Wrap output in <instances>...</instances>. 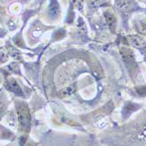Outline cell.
<instances>
[{
  "label": "cell",
  "instance_id": "14",
  "mask_svg": "<svg viewBox=\"0 0 146 146\" xmlns=\"http://www.w3.org/2000/svg\"><path fill=\"white\" fill-rule=\"evenodd\" d=\"M6 106H5V104L4 102H2L1 100H0V120L2 119L3 115H4V113H5V108Z\"/></svg>",
  "mask_w": 146,
  "mask_h": 146
},
{
  "label": "cell",
  "instance_id": "1",
  "mask_svg": "<svg viewBox=\"0 0 146 146\" xmlns=\"http://www.w3.org/2000/svg\"><path fill=\"white\" fill-rule=\"evenodd\" d=\"M16 113L19 129L23 132H29L31 129V113L27 104L24 101L19 100L16 102Z\"/></svg>",
  "mask_w": 146,
  "mask_h": 146
},
{
  "label": "cell",
  "instance_id": "4",
  "mask_svg": "<svg viewBox=\"0 0 146 146\" xmlns=\"http://www.w3.org/2000/svg\"><path fill=\"white\" fill-rule=\"evenodd\" d=\"M121 56L125 62V64H126L128 66H130L132 68H134L135 66V61L134 54L129 48H122L121 49Z\"/></svg>",
  "mask_w": 146,
  "mask_h": 146
},
{
  "label": "cell",
  "instance_id": "15",
  "mask_svg": "<svg viewBox=\"0 0 146 146\" xmlns=\"http://www.w3.org/2000/svg\"><path fill=\"white\" fill-rule=\"evenodd\" d=\"M41 33H42V31H41L40 28H36V29H35L33 32H32V35L35 37V38H38L40 35H41Z\"/></svg>",
  "mask_w": 146,
  "mask_h": 146
},
{
  "label": "cell",
  "instance_id": "10",
  "mask_svg": "<svg viewBox=\"0 0 146 146\" xmlns=\"http://www.w3.org/2000/svg\"><path fill=\"white\" fill-rule=\"evenodd\" d=\"M8 54L10 55V56H12L14 59H20V53L13 47H9V50H8Z\"/></svg>",
  "mask_w": 146,
  "mask_h": 146
},
{
  "label": "cell",
  "instance_id": "9",
  "mask_svg": "<svg viewBox=\"0 0 146 146\" xmlns=\"http://www.w3.org/2000/svg\"><path fill=\"white\" fill-rule=\"evenodd\" d=\"M87 1H88L89 6L92 9H94V8H98L101 5H104L108 0H87Z\"/></svg>",
  "mask_w": 146,
  "mask_h": 146
},
{
  "label": "cell",
  "instance_id": "5",
  "mask_svg": "<svg viewBox=\"0 0 146 146\" xmlns=\"http://www.w3.org/2000/svg\"><path fill=\"white\" fill-rule=\"evenodd\" d=\"M5 86L10 92H13L15 95L23 96V91L21 87L19 86V83L14 78H9L5 83Z\"/></svg>",
  "mask_w": 146,
  "mask_h": 146
},
{
  "label": "cell",
  "instance_id": "17",
  "mask_svg": "<svg viewBox=\"0 0 146 146\" xmlns=\"http://www.w3.org/2000/svg\"><path fill=\"white\" fill-rule=\"evenodd\" d=\"M21 1H23V2H27V1H28V0H21Z\"/></svg>",
  "mask_w": 146,
  "mask_h": 146
},
{
  "label": "cell",
  "instance_id": "8",
  "mask_svg": "<svg viewBox=\"0 0 146 146\" xmlns=\"http://www.w3.org/2000/svg\"><path fill=\"white\" fill-rule=\"evenodd\" d=\"M129 41L133 46L137 47V48H142V47H144L146 45V40L143 37L138 36V35L130 36Z\"/></svg>",
  "mask_w": 146,
  "mask_h": 146
},
{
  "label": "cell",
  "instance_id": "2",
  "mask_svg": "<svg viewBox=\"0 0 146 146\" xmlns=\"http://www.w3.org/2000/svg\"><path fill=\"white\" fill-rule=\"evenodd\" d=\"M115 5L122 12L134 11L135 8L138 7L134 0H115Z\"/></svg>",
  "mask_w": 146,
  "mask_h": 146
},
{
  "label": "cell",
  "instance_id": "6",
  "mask_svg": "<svg viewBox=\"0 0 146 146\" xmlns=\"http://www.w3.org/2000/svg\"><path fill=\"white\" fill-rule=\"evenodd\" d=\"M104 17H105L108 28L112 31V32H114V31H115V28H116V19H115L114 14L112 12L107 11L104 13Z\"/></svg>",
  "mask_w": 146,
  "mask_h": 146
},
{
  "label": "cell",
  "instance_id": "7",
  "mask_svg": "<svg viewBox=\"0 0 146 146\" xmlns=\"http://www.w3.org/2000/svg\"><path fill=\"white\" fill-rule=\"evenodd\" d=\"M139 107L140 106L138 105V104H135L133 102H127L126 104H125V106L123 107L122 111H121L123 117L124 118L129 117L133 112H135V110H137Z\"/></svg>",
  "mask_w": 146,
  "mask_h": 146
},
{
  "label": "cell",
  "instance_id": "16",
  "mask_svg": "<svg viewBox=\"0 0 146 146\" xmlns=\"http://www.w3.org/2000/svg\"><path fill=\"white\" fill-rule=\"evenodd\" d=\"M139 137L142 138L143 140L146 141V127H144L143 129L141 131V133H140V137Z\"/></svg>",
  "mask_w": 146,
  "mask_h": 146
},
{
  "label": "cell",
  "instance_id": "3",
  "mask_svg": "<svg viewBox=\"0 0 146 146\" xmlns=\"http://www.w3.org/2000/svg\"><path fill=\"white\" fill-rule=\"evenodd\" d=\"M48 13L50 19H57L61 14V8L60 5L57 0H51L48 8Z\"/></svg>",
  "mask_w": 146,
  "mask_h": 146
},
{
  "label": "cell",
  "instance_id": "13",
  "mask_svg": "<svg viewBox=\"0 0 146 146\" xmlns=\"http://www.w3.org/2000/svg\"><path fill=\"white\" fill-rule=\"evenodd\" d=\"M138 30L139 32L144 35H146V22L145 21H141L138 24Z\"/></svg>",
  "mask_w": 146,
  "mask_h": 146
},
{
  "label": "cell",
  "instance_id": "12",
  "mask_svg": "<svg viewBox=\"0 0 146 146\" xmlns=\"http://www.w3.org/2000/svg\"><path fill=\"white\" fill-rule=\"evenodd\" d=\"M73 2H74V5L78 11L82 12L83 8H84V0H73Z\"/></svg>",
  "mask_w": 146,
  "mask_h": 146
},
{
  "label": "cell",
  "instance_id": "11",
  "mask_svg": "<svg viewBox=\"0 0 146 146\" xmlns=\"http://www.w3.org/2000/svg\"><path fill=\"white\" fill-rule=\"evenodd\" d=\"M75 92V87L74 86H69V87H67L66 89H64V90H62L61 92H60V94H61V96H62V97H65V96H69V95H70V94H72L73 92Z\"/></svg>",
  "mask_w": 146,
  "mask_h": 146
}]
</instances>
